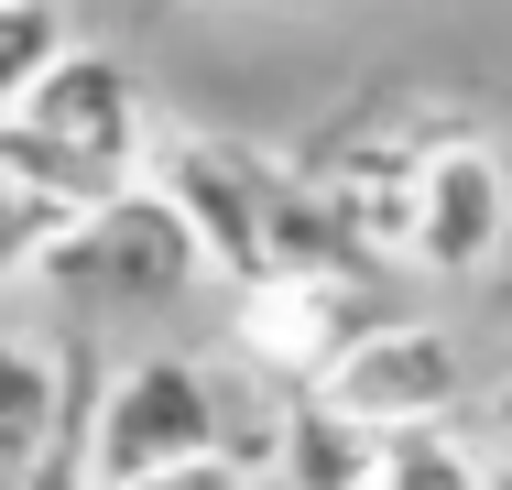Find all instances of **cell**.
Instances as JSON below:
<instances>
[{"label":"cell","instance_id":"7","mask_svg":"<svg viewBox=\"0 0 512 490\" xmlns=\"http://www.w3.org/2000/svg\"><path fill=\"white\" fill-rule=\"evenodd\" d=\"M371 458H382V425L338 414L316 382L273 414V480H284V490H360V480H371Z\"/></svg>","mask_w":512,"mask_h":490},{"label":"cell","instance_id":"9","mask_svg":"<svg viewBox=\"0 0 512 490\" xmlns=\"http://www.w3.org/2000/svg\"><path fill=\"white\" fill-rule=\"evenodd\" d=\"M480 480H491V458H480V447L436 414V425H393L360 490H480Z\"/></svg>","mask_w":512,"mask_h":490},{"label":"cell","instance_id":"12","mask_svg":"<svg viewBox=\"0 0 512 490\" xmlns=\"http://www.w3.org/2000/svg\"><path fill=\"white\" fill-rule=\"evenodd\" d=\"M109 490H262V469H240L229 447H207V458H164V469H142V480H109Z\"/></svg>","mask_w":512,"mask_h":490},{"label":"cell","instance_id":"4","mask_svg":"<svg viewBox=\"0 0 512 490\" xmlns=\"http://www.w3.org/2000/svg\"><path fill=\"white\" fill-rule=\"evenodd\" d=\"M327 403L338 414H360V425H436V414H458V392H469V371H458V338L447 327H414V316H360L349 327V349L327 360Z\"/></svg>","mask_w":512,"mask_h":490},{"label":"cell","instance_id":"14","mask_svg":"<svg viewBox=\"0 0 512 490\" xmlns=\"http://www.w3.org/2000/svg\"><path fill=\"white\" fill-rule=\"evenodd\" d=\"M480 490H512V458H502V469H491V480H480Z\"/></svg>","mask_w":512,"mask_h":490},{"label":"cell","instance_id":"3","mask_svg":"<svg viewBox=\"0 0 512 490\" xmlns=\"http://www.w3.org/2000/svg\"><path fill=\"white\" fill-rule=\"evenodd\" d=\"M33 273L99 294V305H175V294L207 284V251H197V229H186V207L153 186V175H131V186H109L99 207H77V218L44 240Z\"/></svg>","mask_w":512,"mask_h":490},{"label":"cell","instance_id":"2","mask_svg":"<svg viewBox=\"0 0 512 490\" xmlns=\"http://www.w3.org/2000/svg\"><path fill=\"white\" fill-rule=\"evenodd\" d=\"M207 447H229L240 469H273V425H240L229 414V382L207 360L142 349V360L99 371V403H88V469H99V490L142 480L164 458H207Z\"/></svg>","mask_w":512,"mask_h":490},{"label":"cell","instance_id":"10","mask_svg":"<svg viewBox=\"0 0 512 490\" xmlns=\"http://www.w3.org/2000/svg\"><path fill=\"white\" fill-rule=\"evenodd\" d=\"M77 44V22H66V0H0V109L33 88L55 55Z\"/></svg>","mask_w":512,"mask_h":490},{"label":"cell","instance_id":"11","mask_svg":"<svg viewBox=\"0 0 512 490\" xmlns=\"http://www.w3.org/2000/svg\"><path fill=\"white\" fill-rule=\"evenodd\" d=\"M55 229H66V207H55V196H33L22 175H0V294L44 262V240H55Z\"/></svg>","mask_w":512,"mask_h":490},{"label":"cell","instance_id":"1","mask_svg":"<svg viewBox=\"0 0 512 490\" xmlns=\"http://www.w3.org/2000/svg\"><path fill=\"white\" fill-rule=\"evenodd\" d=\"M153 164V120H142V77L99 55V44H66L33 88L0 109V175H22L33 196H55L66 218L99 207L109 186H131Z\"/></svg>","mask_w":512,"mask_h":490},{"label":"cell","instance_id":"5","mask_svg":"<svg viewBox=\"0 0 512 490\" xmlns=\"http://www.w3.org/2000/svg\"><path fill=\"white\" fill-rule=\"evenodd\" d=\"M512 240V175L480 153V142H436L414 153V196H404V251L425 273L469 284L491 273V251Z\"/></svg>","mask_w":512,"mask_h":490},{"label":"cell","instance_id":"13","mask_svg":"<svg viewBox=\"0 0 512 490\" xmlns=\"http://www.w3.org/2000/svg\"><path fill=\"white\" fill-rule=\"evenodd\" d=\"M491 425H502V458H512V371L491 382Z\"/></svg>","mask_w":512,"mask_h":490},{"label":"cell","instance_id":"6","mask_svg":"<svg viewBox=\"0 0 512 490\" xmlns=\"http://www.w3.org/2000/svg\"><path fill=\"white\" fill-rule=\"evenodd\" d=\"M251 305H240V349L273 371V382H327V360L349 349V327L371 316L360 294L338 284V273H262V284H240Z\"/></svg>","mask_w":512,"mask_h":490},{"label":"cell","instance_id":"8","mask_svg":"<svg viewBox=\"0 0 512 490\" xmlns=\"http://www.w3.org/2000/svg\"><path fill=\"white\" fill-rule=\"evenodd\" d=\"M55 414H66V338L0 327V490L33 480V458H44Z\"/></svg>","mask_w":512,"mask_h":490}]
</instances>
